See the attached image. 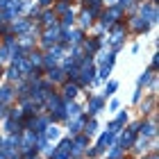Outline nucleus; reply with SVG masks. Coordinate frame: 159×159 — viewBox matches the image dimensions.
<instances>
[{
	"mask_svg": "<svg viewBox=\"0 0 159 159\" xmlns=\"http://www.w3.org/2000/svg\"><path fill=\"white\" fill-rule=\"evenodd\" d=\"M68 150H70V143L68 141H61L59 148L52 150V159H66L68 157Z\"/></svg>",
	"mask_w": 159,
	"mask_h": 159,
	"instance_id": "f257e3e1",
	"label": "nucleus"
},
{
	"mask_svg": "<svg viewBox=\"0 0 159 159\" xmlns=\"http://www.w3.org/2000/svg\"><path fill=\"white\" fill-rule=\"evenodd\" d=\"M93 75H96V70H93V66H84L82 70V82H91Z\"/></svg>",
	"mask_w": 159,
	"mask_h": 159,
	"instance_id": "f03ea898",
	"label": "nucleus"
},
{
	"mask_svg": "<svg viewBox=\"0 0 159 159\" xmlns=\"http://www.w3.org/2000/svg\"><path fill=\"white\" fill-rule=\"evenodd\" d=\"M143 20H146V18H150V20H155L157 18V9H155V7H143Z\"/></svg>",
	"mask_w": 159,
	"mask_h": 159,
	"instance_id": "7ed1b4c3",
	"label": "nucleus"
},
{
	"mask_svg": "<svg viewBox=\"0 0 159 159\" xmlns=\"http://www.w3.org/2000/svg\"><path fill=\"white\" fill-rule=\"evenodd\" d=\"M100 107H102V100H100V98H93L91 102H89V109H91V114L100 111Z\"/></svg>",
	"mask_w": 159,
	"mask_h": 159,
	"instance_id": "20e7f679",
	"label": "nucleus"
},
{
	"mask_svg": "<svg viewBox=\"0 0 159 159\" xmlns=\"http://www.w3.org/2000/svg\"><path fill=\"white\" fill-rule=\"evenodd\" d=\"M9 98H11V89H9V86H2V89H0V100L7 102Z\"/></svg>",
	"mask_w": 159,
	"mask_h": 159,
	"instance_id": "39448f33",
	"label": "nucleus"
},
{
	"mask_svg": "<svg viewBox=\"0 0 159 159\" xmlns=\"http://www.w3.org/2000/svg\"><path fill=\"white\" fill-rule=\"evenodd\" d=\"M64 111H66L64 116H77V114H80V107H77V105H68Z\"/></svg>",
	"mask_w": 159,
	"mask_h": 159,
	"instance_id": "423d86ee",
	"label": "nucleus"
},
{
	"mask_svg": "<svg viewBox=\"0 0 159 159\" xmlns=\"http://www.w3.org/2000/svg\"><path fill=\"white\" fill-rule=\"evenodd\" d=\"M64 93H66V98H75V96H77V86H73V84H68L66 89H64Z\"/></svg>",
	"mask_w": 159,
	"mask_h": 159,
	"instance_id": "0eeeda50",
	"label": "nucleus"
},
{
	"mask_svg": "<svg viewBox=\"0 0 159 159\" xmlns=\"http://www.w3.org/2000/svg\"><path fill=\"white\" fill-rule=\"evenodd\" d=\"M86 146V141L82 139V136H80V139H75V150H73V152L75 155H80V152H82V148Z\"/></svg>",
	"mask_w": 159,
	"mask_h": 159,
	"instance_id": "6e6552de",
	"label": "nucleus"
},
{
	"mask_svg": "<svg viewBox=\"0 0 159 159\" xmlns=\"http://www.w3.org/2000/svg\"><path fill=\"white\" fill-rule=\"evenodd\" d=\"M96 129H98V123H96V120H91L89 125H86V134H96Z\"/></svg>",
	"mask_w": 159,
	"mask_h": 159,
	"instance_id": "1a4fd4ad",
	"label": "nucleus"
},
{
	"mask_svg": "<svg viewBox=\"0 0 159 159\" xmlns=\"http://www.w3.org/2000/svg\"><path fill=\"white\" fill-rule=\"evenodd\" d=\"M59 136V129L57 127H48V139H57Z\"/></svg>",
	"mask_w": 159,
	"mask_h": 159,
	"instance_id": "9d476101",
	"label": "nucleus"
},
{
	"mask_svg": "<svg viewBox=\"0 0 159 159\" xmlns=\"http://www.w3.org/2000/svg\"><path fill=\"white\" fill-rule=\"evenodd\" d=\"M120 150H123L120 146H114V148H111V152H109V157H111V159H116V157L120 155Z\"/></svg>",
	"mask_w": 159,
	"mask_h": 159,
	"instance_id": "9b49d317",
	"label": "nucleus"
},
{
	"mask_svg": "<svg viewBox=\"0 0 159 159\" xmlns=\"http://www.w3.org/2000/svg\"><path fill=\"white\" fill-rule=\"evenodd\" d=\"M116 86H118L116 82H109V84H107V89H105V96H109L111 91H116Z\"/></svg>",
	"mask_w": 159,
	"mask_h": 159,
	"instance_id": "f8f14e48",
	"label": "nucleus"
},
{
	"mask_svg": "<svg viewBox=\"0 0 159 159\" xmlns=\"http://www.w3.org/2000/svg\"><path fill=\"white\" fill-rule=\"evenodd\" d=\"M82 127V120H75L73 125H70V134H77V129Z\"/></svg>",
	"mask_w": 159,
	"mask_h": 159,
	"instance_id": "ddd939ff",
	"label": "nucleus"
},
{
	"mask_svg": "<svg viewBox=\"0 0 159 159\" xmlns=\"http://www.w3.org/2000/svg\"><path fill=\"white\" fill-rule=\"evenodd\" d=\"M143 134H155V125L150 123V125H143Z\"/></svg>",
	"mask_w": 159,
	"mask_h": 159,
	"instance_id": "4468645a",
	"label": "nucleus"
},
{
	"mask_svg": "<svg viewBox=\"0 0 159 159\" xmlns=\"http://www.w3.org/2000/svg\"><path fill=\"white\" fill-rule=\"evenodd\" d=\"M82 23H84V25H89V23H91V14H89V11H84V14H82Z\"/></svg>",
	"mask_w": 159,
	"mask_h": 159,
	"instance_id": "2eb2a0df",
	"label": "nucleus"
},
{
	"mask_svg": "<svg viewBox=\"0 0 159 159\" xmlns=\"http://www.w3.org/2000/svg\"><path fill=\"white\" fill-rule=\"evenodd\" d=\"M50 80H61V70H50Z\"/></svg>",
	"mask_w": 159,
	"mask_h": 159,
	"instance_id": "dca6fc26",
	"label": "nucleus"
},
{
	"mask_svg": "<svg viewBox=\"0 0 159 159\" xmlns=\"http://www.w3.org/2000/svg\"><path fill=\"white\" fill-rule=\"evenodd\" d=\"M7 75H9V80H16L18 77V68H9V73H7Z\"/></svg>",
	"mask_w": 159,
	"mask_h": 159,
	"instance_id": "f3484780",
	"label": "nucleus"
},
{
	"mask_svg": "<svg viewBox=\"0 0 159 159\" xmlns=\"http://www.w3.org/2000/svg\"><path fill=\"white\" fill-rule=\"evenodd\" d=\"M148 80H150V73H143V75L139 77V86H141V84H146Z\"/></svg>",
	"mask_w": 159,
	"mask_h": 159,
	"instance_id": "a211bd4d",
	"label": "nucleus"
},
{
	"mask_svg": "<svg viewBox=\"0 0 159 159\" xmlns=\"http://www.w3.org/2000/svg\"><path fill=\"white\" fill-rule=\"evenodd\" d=\"M43 20L50 25V23H55V16H52V14H46V16H43Z\"/></svg>",
	"mask_w": 159,
	"mask_h": 159,
	"instance_id": "6ab92c4d",
	"label": "nucleus"
},
{
	"mask_svg": "<svg viewBox=\"0 0 159 159\" xmlns=\"http://www.w3.org/2000/svg\"><path fill=\"white\" fill-rule=\"evenodd\" d=\"M27 27H30V25H27V23H18V25H16V30H20V32H25V30H27Z\"/></svg>",
	"mask_w": 159,
	"mask_h": 159,
	"instance_id": "aec40b11",
	"label": "nucleus"
},
{
	"mask_svg": "<svg viewBox=\"0 0 159 159\" xmlns=\"http://www.w3.org/2000/svg\"><path fill=\"white\" fill-rule=\"evenodd\" d=\"M37 146H39V148H46V139H43V136H39V141H37Z\"/></svg>",
	"mask_w": 159,
	"mask_h": 159,
	"instance_id": "412c9836",
	"label": "nucleus"
},
{
	"mask_svg": "<svg viewBox=\"0 0 159 159\" xmlns=\"http://www.w3.org/2000/svg\"><path fill=\"white\" fill-rule=\"evenodd\" d=\"M109 109H111V111H116V109H118V100H114V102L109 105Z\"/></svg>",
	"mask_w": 159,
	"mask_h": 159,
	"instance_id": "4be33fe9",
	"label": "nucleus"
},
{
	"mask_svg": "<svg viewBox=\"0 0 159 159\" xmlns=\"http://www.w3.org/2000/svg\"><path fill=\"white\" fill-rule=\"evenodd\" d=\"M143 148H146V139H143V141H139V143H136V150H143Z\"/></svg>",
	"mask_w": 159,
	"mask_h": 159,
	"instance_id": "5701e85b",
	"label": "nucleus"
},
{
	"mask_svg": "<svg viewBox=\"0 0 159 159\" xmlns=\"http://www.w3.org/2000/svg\"><path fill=\"white\" fill-rule=\"evenodd\" d=\"M5 55H7V48H2V50H0V61L5 59Z\"/></svg>",
	"mask_w": 159,
	"mask_h": 159,
	"instance_id": "b1692460",
	"label": "nucleus"
},
{
	"mask_svg": "<svg viewBox=\"0 0 159 159\" xmlns=\"http://www.w3.org/2000/svg\"><path fill=\"white\" fill-rule=\"evenodd\" d=\"M0 116H5V109H2V107H0Z\"/></svg>",
	"mask_w": 159,
	"mask_h": 159,
	"instance_id": "393cba45",
	"label": "nucleus"
},
{
	"mask_svg": "<svg viewBox=\"0 0 159 159\" xmlns=\"http://www.w3.org/2000/svg\"><path fill=\"white\" fill-rule=\"evenodd\" d=\"M25 159H34V157H32V155H27V157H25Z\"/></svg>",
	"mask_w": 159,
	"mask_h": 159,
	"instance_id": "a878e982",
	"label": "nucleus"
},
{
	"mask_svg": "<svg viewBox=\"0 0 159 159\" xmlns=\"http://www.w3.org/2000/svg\"><path fill=\"white\" fill-rule=\"evenodd\" d=\"M127 2H129V0H123V5H127Z\"/></svg>",
	"mask_w": 159,
	"mask_h": 159,
	"instance_id": "bb28decb",
	"label": "nucleus"
},
{
	"mask_svg": "<svg viewBox=\"0 0 159 159\" xmlns=\"http://www.w3.org/2000/svg\"><path fill=\"white\" fill-rule=\"evenodd\" d=\"M148 159H157V157H155V155H152V157H148Z\"/></svg>",
	"mask_w": 159,
	"mask_h": 159,
	"instance_id": "cd10ccee",
	"label": "nucleus"
}]
</instances>
